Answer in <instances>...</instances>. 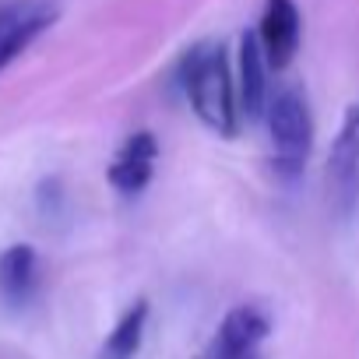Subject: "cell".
Here are the masks:
<instances>
[{
    "label": "cell",
    "mask_w": 359,
    "mask_h": 359,
    "mask_svg": "<svg viewBox=\"0 0 359 359\" xmlns=\"http://www.w3.org/2000/svg\"><path fill=\"white\" fill-rule=\"evenodd\" d=\"M303 39V15L296 8V0H264V11L257 22V43L271 71H285Z\"/></svg>",
    "instance_id": "obj_5"
},
{
    "label": "cell",
    "mask_w": 359,
    "mask_h": 359,
    "mask_svg": "<svg viewBox=\"0 0 359 359\" xmlns=\"http://www.w3.org/2000/svg\"><path fill=\"white\" fill-rule=\"evenodd\" d=\"M268 334H271V317L254 303H240L222 317L208 359H247Z\"/></svg>",
    "instance_id": "obj_7"
},
{
    "label": "cell",
    "mask_w": 359,
    "mask_h": 359,
    "mask_svg": "<svg viewBox=\"0 0 359 359\" xmlns=\"http://www.w3.org/2000/svg\"><path fill=\"white\" fill-rule=\"evenodd\" d=\"M268 134H271V165L282 180H296L306 169L310 148H313V116L310 102L299 88H282L268 109Z\"/></svg>",
    "instance_id": "obj_2"
},
{
    "label": "cell",
    "mask_w": 359,
    "mask_h": 359,
    "mask_svg": "<svg viewBox=\"0 0 359 359\" xmlns=\"http://www.w3.org/2000/svg\"><path fill=\"white\" fill-rule=\"evenodd\" d=\"M268 60L261 53L257 32H243L240 36V74H236V102H240V116L247 120H261L268 109Z\"/></svg>",
    "instance_id": "obj_8"
},
{
    "label": "cell",
    "mask_w": 359,
    "mask_h": 359,
    "mask_svg": "<svg viewBox=\"0 0 359 359\" xmlns=\"http://www.w3.org/2000/svg\"><path fill=\"white\" fill-rule=\"evenodd\" d=\"M57 4L50 0H11L0 4V71L15 64L43 32L57 22Z\"/></svg>",
    "instance_id": "obj_4"
},
{
    "label": "cell",
    "mask_w": 359,
    "mask_h": 359,
    "mask_svg": "<svg viewBox=\"0 0 359 359\" xmlns=\"http://www.w3.org/2000/svg\"><path fill=\"white\" fill-rule=\"evenodd\" d=\"M180 88H184L194 116L219 137L240 134V102L229 57L222 43H194L180 57Z\"/></svg>",
    "instance_id": "obj_1"
},
{
    "label": "cell",
    "mask_w": 359,
    "mask_h": 359,
    "mask_svg": "<svg viewBox=\"0 0 359 359\" xmlns=\"http://www.w3.org/2000/svg\"><path fill=\"white\" fill-rule=\"evenodd\" d=\"M155 162H158V137L151 130H134V134H127V141L116 148L113 162L106 165V180L116 194L137 198L155 180Z\"/></svg>",
    "instance_id": "obj_6"
},
{
    "label": "cell",
    "mask_w": 359,
    "mask_h": 359,
    "mask_svg": "<svg viewBox=\"0 0 359 359\" xmlns=\"http://www.w3.org/2000/svg\"><path fill=\"white\" fill-rule=\"evenodd\" d=\"M148 327V299H137L102 341V359H134Z\"/></svg>",
    "instance_id": "obj_10"
},
{
    "label": "cell",
    "mask_w": 359,
    "mask_h": 359,
    "mask_svg": "<svg viewBox=\"0 0 359 359\" xmlns=\"http://www.w3.org/2000/svg\"><path fill=\"white\" fill-rule=\"evenodd\" d=\"M39 292V254L29 243H15L0 254V299L22 310Z\"/></svg>",
    "instance_id": "obj_9"
},
{
    "label": "cell",
    "mask_w": 359,
    "mask_h": 359,
    "mask_svg": "<svg viewBox=\"0 0 359 359\" xmlns=\"http://www.w3.org/2000/svg\"><path fill=\"white\" fill-rule=\"evenodd\" d=\"M327 201L338 219H352L359 208V102H348L338 134L327 151Z\"/></svg>",
    "instance_id": "obj_3"
}]
</instances>
